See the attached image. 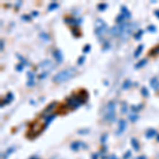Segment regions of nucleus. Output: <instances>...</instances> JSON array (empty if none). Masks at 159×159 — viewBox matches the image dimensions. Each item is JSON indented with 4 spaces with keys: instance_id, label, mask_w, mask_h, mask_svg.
I'll use <instances>...</instances> for the list:
<instances>
[{
    "instance_id": "nucleus-1",
    "label": "nucleus",
    "mask_w": 159,
    "mask_h": 159,
    "mask_svg": "<svg viewBox=\"0 0 159 159\" xmlns=\"http://www.w3.org/2000/svg\"><path fill=\"white\" fill-rule=\"evenodd\" d=\"M87 100V93L83 96H70L69 98H67V100H66V107L68 108H72V109H75V108H78V106H81L82 104H84Z\"/></svg>"
},
{
    "instance_id": "nucleus-2",
    "label": "nucleus",
    "mask_w": 159,
    "mask_h": 159,
    "mask_svg": "<svg viewBox=\"0 0 159 159\" xmlns=\"http://www.w3.org/2000/svg\"><path fill=\"white\" fill-rule=\"evenodd\" d=\"M76 74V69L75 68H67L65 70L59 71L56 73L55 76L53 78V82L55 83H64V82L68 81L71 78H73Z\"/></svg>"
},
{
    "instance_id": "nucleus-3",
    "label": "nucleus",
    "mask_w": 159,
    "mask_h": 159,
    "mask_svg": "<svg viewBox=\"0 0 159 159\" xmlns=\"http://www.w3.org/2000/svg\"><path fill=\"white\" fill-rule=\"evenodd\" d=\"M116 119V102H108L104 113V120L107 122H114Z\"/></svg>"
},
{
    "instance_id": "nucleus-4",
    "label": "nucleus",
    "mask_w": 159,
    "mask_h": 159,
    "mask_svg": "<svg viewBox=\"0 0 159 159\" xmlns=\"http://www.w3.org/2000/svg\"><path fill=\"white\" fill-rule=\"evenodd\" d=\"M107 23H105L104 20L98 18L96 20V34L99 37V39L102 40V37L105 35V33L107 32Z\"/></svg>"
},
{
    "instance_id": "nucleus-5",
    "label": "nucleus",
    "mask_w": 159,
    "mask_h": 159,
    "mask_svg": "<svg viewBox=\"0 0 159 159\" xmlns=\"http://www.w3.org/2000/svg\"><path fill=\"white\" fill-rule=\"evenodd\" d=\"M119 27H120V37L123 39V40H126V39L130 37V32H132V30H133V27H132V25H130V23H121Z\"/></svg>"
},
{
    "instance_id": "nucleus-6",
    "label": "nucleus",
    "mask_w": 159,
    "mask_h": 159,
    "mask_svg": "<svg viewBox=\"0 0 159 159\" xmlns=\"http://www.w3.org/2000/svg\"><path fill=\"white\" fill-rule=\"evenodd\" d=\"M37 68L42 71V73H50L53 70V68H54V64L50 59H46V61H42L37 66Z\"/></svg>"
},
{
    "instance_id": "nucleus-7",
    "label": "nucleus",
    "mask_w": 159,
    "mask_h": 159,
    "mask_svg": "<svg viewBox=\"0 0 159 159\" xmlns=\"http://www.w3.org/2000/svg\"><path fill=\"white\" fill-rule=\"evenodd\" d=\"M56 103H57V102L54 101V102H51V103L49 104L48 106L46 107L45 111H44V113H42V117H46V116H48V115L51 114V111H53V108L56 106Z\"/></svg>"
},
{
    "instance_id": "nucleus-8",
    "label": "nucleus",
    "mask_w": 159,
    "mask_h": 159,
    "mask_svg": "<svg viewBox=\"0 0 159 159\" xmlns=\"http://www.w3.org/2000/svg\"><path fill=\"white\" fill-rule=\"evenodd\" d=\"M125 128H126V121L122 119V120L119 121V126H118V130L116 132V134L117 135H121L125 130Z\"/></svg>"
},
{
    "instance_id": "nucleus-9",
    "label": "nucleus",
    "mask_w": 159,
    "mask_h": 159,
    "mask_svg": "<svg viewBox=\"0 0 159 159\" xmlns=\"http://www.w3.org/2000/svg\"><path fill=\"white\" fill-rule=\"evenodd\" d=\"M34 72L33 71H28V83H27V85L29 86V87H33L34 86Z\"/></svg>"
},
{
    "instance_id": "nucleus-10",
    "label": "nucleus",
    "mask_w": 159,
    "mask_h": 159,
    "mask_svg": "<svg viewBox=\"0 0 159 159\" xmlns=\"http://www.w3.org/2000/svg\"><path fill=\"white\" fill-rule=\"evenodd\" d=\"M53 56H54L56 63L61 64V63L63 62V54L62 52H61V50H54V51H53Z\"/></svg>"
},
{
    "instance_id": "nucleus-11",
    "label": "nucleus",
    "mask_w": 159,
    "mask_h": 159,
    "mask_svg": "<svg viewBox=\"0 0 159 159\" xmlns=\"http://www.w3.org/2000/svg\"><path fill=\"white\" fill-rule=\"evenodd\" d=\"M82 145L84 146V149H86V145H85L83 142H81V141H74V142L71 143V145H70V149H71L72 151H78V149H80Z\"/></svg>"
},
{
    "instance_id": "nucleus-12",
    "label": "nucleus",
    "mask_w": 159,
    "mask_h": 159,
    "mask_svg": "<svg viewBox=\"0 0 159 159\" xmlns=\"http://www.w3.org/2000/svg\"><path fill=\"white\" fill-rule=\"evenodd\" d=\"M149 84L152 86V88L154 90H158L159 89V80L157 78H153L149 81Z\"/></svg>"
},
{
    "instance_id": "nucleus-13",
    "label": "nucleus",
    "mask_w": 159,
    "mask_h": 159,
    "mask_svg": "<svg viewBox=\"0 0 159 159\" xmlns=\"http://www.w3.org/2000/svg\"><path fill=\"white\" fill-rule=\"evenodd\" d=\"M157 135H158V134H157V130H154V128H149V130L145 132V137L146 138H149V139L157 136Z\"/></svg>"
},
{
    "instance_id": "nucleus-14",
    "label": "nucleus",
    "mask_w": 159,
    "mask_h": 159,
    "mask_svg": "<svg viewBox=\"0 0 159 159\" xmlns=\"http://www.w3.org/2000/svg\"><path fill=\"white\" fill-rule=\"evenodd\" d=\"M14 99V96L12 92H9V93L7 94V98L4 99L3 101H2V104H1V106H3V105H5V104H9L10 102H12Z\"/></svg>"
},
{
    "instance_id": "nucleus-15",
    "label": "nucleus",
    "mask_w": 159,
    "mask_h": 159,
    "mask_svg": "<svg viewBox=\"0 0 159 159\" xmlns=\"http://www.w3.org/2000/svg\"><path fill=\"white\" fill-rule=\"evenodd\" d=\"M111 35H114V36H120V27L119 26L113 27L111 29Z\"/></svg>"
},
{
    "instance_id": "nucleus-16",
    "label": "nucleus",
    "mask_w": 159,
    "mask_h": 159,
    "mask_svg": "<svg viewBox=\"0 0 159 159\" xmlns=\"http://www.w3.org/2000/svg\"><path fill=\"white\" fill-rule=\"evenodd\" d=\"M130 143H132V145H133V147H134L135 151H139L140 144H139V142H138V140H137L136 138H132V139H130Z\"/></svg>"
},
{
    "instance_id": "nucleus-17",
    "label": "nucleus",
    "mask_w": 159,
    "mask_h": 159,
    "mask_svg": "<svg viewBox=\"0 0 159 159\" xmlns=\"http://www.w3.org/2000/svg\"><path fill=\"white\" fill-rule=\"evenodd\" d=\"M121 11H122V14H123L124 16L126 17L127 19H130L132 15H130V11L127 10V8H126V7H124V5H122V7H121Z\"/></svg>"
},
{
    "instance_id": "nucleus-18",
    "label": "nucleus",
    "mask_w": 159,
    "mask_h": 159,
    "mask_svg": "<svg viewBox=\"0 0 159 159\" xmlns=\"http://www.w3.org/2000/svg\"><path fill=\"white\" fill-rule=\"evenodd\" d=\"M55 117H56V115H51V116H49V117L47 118V119H46V121H45V124H44V128H46V127L48 126L49 124L52 122V120H53V119H54Z\"/></svg>"
},
{
    "instance_id": "nucleus-19",
    "label": "nucleus",
    "mask_w": 159,
    "mask_h": 159,
    "mask_svg": "<svg viewBox=\"0 0 159 159\" xmlns=\"http://www.w3.org/2000/svg\"><path fill=\"white\" fill-rule=\"evenodd\" d=\"M14 151H15V147H14V146H11V147H9V149H8V151L5 153H4V154H5V155H3L2 156V159H7L8 157H9V156L11 155V154H12V153L14 152Z\"/></svg>"
},
{
    "instance_id": "nucleus-20",
    "label": "nucleus",
    "mask_w": 159,
    "mask_h": 159,
    "mask_svg": "<svg viewBox=\"0 0 159 159\" xmlns=\"http://www.w3.org/2000/svg\"><path fill=\"white\" fill-rule=\"evenodd\" d=\"M143 48H144V46H143V45H139V46H138V48L136 49V51H135V53H134V56H135V57H138V56L141 54V52H142Z\"/></svg>"
},
{
    "instance_id": "nucleus-21",
    "label": "nucleus",
    "mask_w": 159,
    "mask_h": 159,
    "mask_svg": "<svg viewBox=\"0 0 159 159\" xmlns=\"http://www.w3.org/2000/svg\"><path fill=\"white\" fill-rule=\"evenodd\" d=\"M65 21H66V23H73V25H78V23H82V19H75V18H66Z\"/></svg>"
},
{
    "instance_id": "nucleus-22",
    "label": "nucleus",
    "mask_w": 159,
    "mask_h": 159,
    "mask_svg": "<svg viewBox=\"0 0 159 159\" xmlns=\"http://www.w3.org/2000/svg\"><path fill=\"white\" fill-rule=\"evenodd\" d=\"M146 63H147V59H141V61H140V62H138L136 64V65H135V68L136 69H139V68H141V67H143V66L145 65Z\"/></svg>"
},
{
    "instance_id": "nucleus-23",
    "label": "nucleus",
    "mask_w": 159,
    "mask_h": 159,
    "mask_svg": "<svg viewBox=\"0 0 159 159\" xmlns=\"http://www.w3.org/2000/svg\"><path fill=\"white\" fill-rule=\"evenodd\" d=\"M125 18H126V17L124 16L123 14H120V15H118L117 18H116V23H123Z\"/></svg>"
},
{
    "instance_id": "nucleus-24",
    "label": "nucleus",
    "mask_w": 159,
    "mask_h": 159,
    "mask_svg": "<svg viewBox=\"0 0 159 159\" xmlns=\"http://www.w3.org/2000/svg\"><path fill=\"white\" fill-rule=\"evenodd\" d=\"M130 86H132V81H130V80H126V81L123 83V85H122V88H123V89H128Z\"/></svg>"
},
{
    "instance_id": "nucleus-25",
    "label": "nucleus",
    "mask_w": 159,
    "mask_h": 159,
    "mask_svg": "<svg viewBox=\"0 0 159 159\" xmlns=\"http://www.w3.org/2000/svg\"><path fill=\"white\" fill-rule=\"evenodd\" d=\"M57 8H59V3H56V2H51V3L49 4L48 10L53 11V10H55V9H57Z\"/></svg>"
},
{
    "instance_id": "nucleus-26",
    "label": "nucleus",
    "mask_w": 159,
    "mask_h": 159,
    "mask_svg": "<svg viewBox=\"0 0 159 159\" xmlns=\"http://www.w3.org/2000/svg\"><path fill=\"white\" fill-rule=\"evenodd\" d=\"M17 57H18V59H20V64H23V66H25V65H27V66H30V63H28V62H27L26 59H23V56H21V55H19V54H17Z\"/></svg>"
},
{
    "instance_id": "nucleus-27",
    "label": "nucleus",
    "mask_w": 159,
    "mask_h": 159,
    "mask_svg": "<svg viewBox=\"0 0 159 159\" xmlns=\"http://www.w3.org/2000/svg\"><path fill=\"white\" fill-rule=\"evenodd\" d=\"M141 93H142L143 97H149V90H147V88L144 87V86L141 88Z\"/></svg>"
},
{
    "instance_id": "nucleus-28",
    "label": "nucleus",
    "mask_w": 159,
    "mask_h": 159,
    "mask_svg": "<svg viewBox=\"0 0 159 159\" xmlns=\"http://www.w3.org/2000/svg\"><path fill=\"white\" fill-rule=\"evenodd\" d=\"M106 9H107V4H106V3L98 4V10H99V11H105Z\"/></svg>"
},
{
    "instance_id": "nucleus-29",
    "label": "nucleus",
    "mask_w": 159,
    "mask_h": 159,
    "mask_svg": "<svg viewBox=\"0 0 159 159\" xmlns=\"http://www.w3.org/2000/svg\"><path fill=\"white\" fill-rule=\"evenodd\" d=\"M39 37L42 39H44V40H50V36H49L47 33H40V34H39Z\"/></svg>"
},
{
    "instance_id": "nucleus-30",
    "label": "nucleus",
    "mask_w": 159,
    "mask_h": 159,
    "mask_svg": "<svg viewBox=\"0 0 159 159\" xmlns=\"http://www.w3.org/2000/svg\"><path fill=\"white\" fill-rule=\"evenodd\" d=\"M142 34H143V30H140V31H138V32L135 34V39H137V40H139L141 37H142Z\"/></svg>"
},
{
    "instance_id": "nucleus-31",
    "label": "nucleus",
    "mask_w": 159,
    "mask_h": 159,
    "mask_svg": "<svg viewBox=\"0 0 159 159\" xmlns=\"http://www.w3.org/2000/svg\"><path fill=\"white\" fill-rule=\"evenodd\" d=\"M130 108H132V111H133V113L137 114V113H138V111H139L140 109L142 108V105H138V106H132Z\"/></svg>"
},
{
    "instance_id": "nucleus-32",
    "label": "nucleus",
    "mask_w": 159,
    "mask_h": 159,
    "mask_svg": "<svg viewBox=\"0 0 159 159\" xmlns=\"http://www.w3.org/2000/svg\"><path fill=\"white\" fill-rule=\"evenodd\" d=\"M130 120L132 121V122H135V121H137L138 119H139V117H138V115H130Z\"/></svg>"
},
{
    "instance_id": "nucleus-33",
    "label": "nucleus",
    "mask_w": 159,
    "mask_h": 159,
    "mask_svg": "<svg viewBox=\"0 0 159 159\" xmlns=\"http://www.w3.org/2000/svg\"><path fill=\"white\" fill-rule=\"evenodd\" d=\"M121 111H122V114H126L127 113V104L125 103V102H123V104H122Z\"/></svg>"
},
{
    "instance_id": "nucleus-34",
    "label": "nucleus",
    "mask_w": 159,
    "mask_h": 159,
    "mask_svg": "<svg viewBox=\"0 0 159 159\" xmlns=\"http://www.w3.org/2000/svg\"><path fill=\"white\" fill-rule=\"evenodd\" d=\"M155 54H159V46L151 51V55H155Z\"/></svg>"
},
{
    "instance_id": "nucleus-35",
    "label": "nucleus",
    "mask_w": 159,
    "mask_h": 159,
    "mask_svg": "<svg viewBox=\"0 0 159 159\" xmlns=\"http://www.w3.org/2000/svg\"><path fill=\"white\" fill-rule=\"evenodd\" d=\"M72 33H73V34H74V36H76V37H78V36H80V32H78V29H76V27H73V28H72Z\"/></svg>"
},
{
    "instance_id": "nucleus-36",
    "label": "nucleus",
    "mask_w": 159,
    "mask_h": 159,
    "mask_svg": "<svg viewBox=\"0 0 159 159\" xmlns=\"http://www.w3.org/2000/svg\"><path fill=\"white\" fill-rule=\"evenodd\" d=\"M90 49H91L90 45H86L84 48H83V52H84V53H88V52L90 51Z\"/></svg>"
},
{
    "instance_id": "nucleus-37",
    "label": "nucleus",
    "mask_w": 159,
    "mask_h": 159,
    "mask_svg": "<svg viewBox=\"0 0 159 159\" xmlns=\"http://www.w3.org/2000/svg\"><path fill=\"white\" fill-rule=\"evenodd\" d=\"M16 70L17 71H23V64H18V65H16Z\"/></svg>"
},
{
    "instance_id": "nucleus-38",
    "label": "nucleus",
    "mask_w": 159,
    "mask_h": 159,
    "mask_svg": "<svg viewBox=\"0 0 159 159\" xmlns=\"http://www.w3.org/2000/svg\"><path fill=\"white\" fill-rule=\"evenodd\" d=\"M147 30H149V32H156V27L155 26H149L147 27Z\"/></svg>"
},
{
    "instance_id": "nucleus-39",
    "label": "nucleus",
    "mask_w": 159,
    "mask_h": 159,
    "mask_svg": "<svg viewBox=\"0 0 159 159\" xmlns=\"http://www.w3.org/2000/svg\"><path fill=\"white\" fill-rule=\"evenodd\" d=\"M130 156H132V152H130V151H127V152L125 153V155H124L123 159H128Z\"/></svg>"
},
{
    "instance_id": "nucleus-40",
    "label": "nucleus",
    "mask_w": 159,
    "mask_h": 159,
    "mask_svg": "<svg viewBox=\"0 0 159 159\" xmlns=\"http://www.w3.org/2000/svg\"><path fill=\"white\" fill-rule=\"evenodd\" d=\"M21 18H23V20H26V21H30V20H31V16H29V15H23Z\"/></svg>"
},
{
    "instance_id": "nucleus-41",
    "label": "nucleus",
    "mask_w": 159,
    "mask_h": 159,
    "mask_svg": "<svg viewBox=\"0 0 159 159\" xmlns=\"http://www.w3.org/2000/svg\"><path fill=\"white\" fill-rule=\"evenodd\" d=\"M85 61V56H81V57H78V65H82Z\"/></svg>"
},
{
    "instance_id": "nucleus-42",
    "label": "nucleus",
    "mask_w": 159,
    "mask_h": 159,
    "mask_svg": "<svg viewBox=\"0 0 159 159\" xmlns=\"http://www.w3.org/2000/svg\"><path fill=\"white\" fill-rule=\"evenodd\" d=\"M98 157H99V154H97V153L92 154V156H91V158L92 159H98Z\"/></svg>"
},
{
    "instance_id": "nucleus-43",
    "label": "nucleus",
    "mask_w": 159,
    "mask_h": 159,
    "mask_svg": "<svg viewBox=\"0 0 159 159\" xmlns=\"http://www.w3.org/2000/svg\"><path fill=\"white\" fill-rule=\"evenodd\" d=\"M105 139H107V135H103V136H102V142H104V141H105Z\"/></svg>"
},
{
    "instance_id": "nucleus-44",
    "label": "nucleus",
    "mask_w": 159,
    "mask_h": 159,
    "mask_svg": "<svg viewBox=\"0 0 159 159\" xmlns=\"http://www.w3.org/2000/svg\"><path fill=\"white\" fill-rule=\"evenodd\" d=\"M154 14H155L156 16H157V18H159V10H156L155 12H154Z\"/></svg>"
},
{
    "instance_id": "nucleus-45",
    "label": "nucleus",
    "mask_w": 159,
    "mask_h": 159,
    "mask_svg": "<svg viewBox=\"0 0 159 159\" xmlns=\"http://www.w3.org/2000/svg\"><path fill=\"white\" fill-rule=\"evenodd\" d=\"M85 133H88V130H78V134H85Z\"/></svg>"
},
{
    "instance_id": "nucleus-46",
    "label": "nucleus",
    "mask_w": 159,
    "mask_h": 159,
    "mask_svg": "<svg viewBox=\"0 0 159 159\" xmlns=\"http://www.w3.org/2000/svg\"><path fill=\"white\" fill-rule=\"evenodd\" d=\"M136 159H147V158H146V157H145V156H139V157H137V158Z\"/></svg>"
},
{
    "instance_id": "nucleus-47",
    "label": "nucleus",
    "mask_w": 159,
    "mask_h": 159,
    "mask_svg": "<svg viewBox=\"0 0 159 159\" xmlns=\"http://www.w3.org/2000/svg\"><path fill=\"white\" fill-rule=\"evenodd\" d=\"M3 46H4L3 40H1V51H3Z\"/></svg>"
},
{
    "instance_id": "nucleus-48",
    "label": "nucleus",
    "mask_w": 159,
    "mask_h": 159,
    "mask_svg": "<svg viewBox=\"0 0 159 159\" xmlns=\"http://www.w3.org/2000/svg\"><path fill=\"white\" fill-rule=\"evenodd\" d=\"M109 159H118V158H117V156H115V155H111V157H109Z\"/></svg>"
},
{
    "instance_id": "nucleus-49",
    "label": "nucleus",
    "mask_w": 159,
    "mask_h": 159,
    "mask_svg": "<svg viewBox=\"0 0 159 159\" xmlns=\"http://www.w3.org/2000/svg\"><path fill=\"white\" fill-rule=\"evenodd\" d=\"M30 159H38V158H37L36 156H33V157H31V158H30Z\"/></svg>"
},
{
    "instance_id": "nucleus-50",
    "label": "nucleus",
    "mask_w": 159,
    "mask_h": 159,
    "mask_svg": "<svg viewBox=\"0 0 159 159\" xmlns=\"http://www.w3.org/2000/svg\"><path fill=\"white\" fill-rule=\"evenodd\" d=\"M156 139H157V141H158V142H159V134H158V135H157V137H156Z\"/></svg>"
}]
</instances>
